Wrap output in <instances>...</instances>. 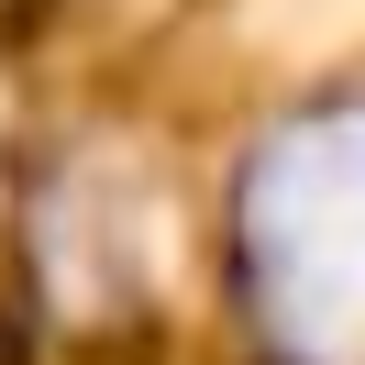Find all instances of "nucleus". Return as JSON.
<instances>
[{
    "label": "nucleus",
    "mask_w": 365,
    "mask_h": 365,
    "mask_svg": "<svg viewBox=\"0 0 365 365\" xmlns=\"http://www.w3.org/2000/svg\"><path fill=\"white\" fill-rule=\"evenodd\" d=\"M232 288L266 365H365V111H310L255 155Z\"/></svg>",
    "instance_id": "1"
}]
</instances>
